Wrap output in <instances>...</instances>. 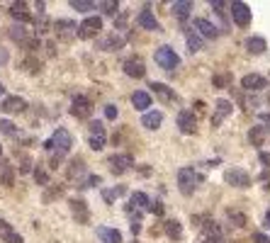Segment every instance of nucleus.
Here are the masks:
<instances>
[{"instance_id": "nucleus-1", "label": "nucleus", "mask_w": 270, "mask_h": 243, "mask_svg": "<svg viewBox=\"0 0 270 243\" xmlns=\"http://www.w3.org/2000/svg\"><path fill=\"white\" fill-rule=\"evenodd\" d=\"M71 146H73V136H71V132L64 129V127H58L56 132L51 134V139L44 144V148L46 151H56V154H68Z\"/></svg>"}, {"instance_id": "nucleus-2", "label": "nucleus", "mask_w": 270, "mask_h": 243, "mask_svg": "<svg viewBox=\"0 0 270 243\" xmlns=\"http://www.w3.org/2000/svg\"><path fill=\"white\" fill-rule=\"evenodd\" d=\"M154 58H156V64L163 71H175L180 64V56L175 54V49H170V46H158L156 49V54H154Z\"/></svg>"}, {"instance_id": "nucleus-3", "label": "nucleus", "mask_w": 270, "mask_h": 243, "mask_svg": "<svg viewBox=\"0 0 270 243\" xmlns=\"http://www.w3.org/2000/svg\"><path fill=\"white\" fill-rule=\"evenodd\" d=\"M200 183V175L195 173V168H180L178 170V188L183 195H192Z\"/></svg>"}, {"instance_id": "nucleus-4", "label": "nucleus", "mask_w": 270, "mask_h": 243, "mask_svg": "<svg viewBox=\"0 0 270 243\" xmlns=\"http://www.w3.org/2000/svg\"><path fill=\"white\" fill-rule=\"evenodd\" d=\"M231 20L238 24V27H248L251 24V8H248L246 3H241V0H236V3H231Z\"/></svg>"}, {"instance_id": "nucleus-5", "label": "nucleus", "mask_w": 270, "mask_h": 243, "mask_svg": "<svg viewBox=\"0 0 270 243\" xmlns=\"http://www.w3.org/2000/svg\"><path fill=\"white\" fill-rule=\"evenodd\" d=\"M110 170H112L114 175H122V173H127L129 168L134 166V158L129 154H114V156H110Z\"/></svg>"}, {"instance_id": "nucleus-6", "label": "nucleus", "mask_w": 270, "mask_h": 243, "mask_svg": "<svg viewBox=\"0 0 270 243\" xmlns=\"http://www.w3.org/2000/svg\"><path fill=\"white\" fill-rule=\"evenodd\" d=\"M102 29V20L100 17H85L78 24V37L80 39H90V37H98Z\"/></svg>"}, {"instance_id": "nucleus-7", "label": "nucleus", "mask_w": 270, "mask_h": 243, "mask_svg": "<svg viewBox=\"0 0 270 243\" xmlns=\"http://www.w3.org/2000/svg\"><path fill=\"white\" fill-rule=\"evenodd\" d=\"M224 180L234 188H248L251 185V175H248L244 168H229L224 173Z\"/></svg>"}, {"instance_id": "nucleus-8", "label": "nucleus", "mask_w": 270, "mask_h": 243, "mask_svg": "<svg viewBox=\"0 0 270 243\" xmlns=\"http://www.w3.org/2000/svg\"><path fill=\"white\" fill-rule=\"evenodd\" d=\"M71 114L78 117V119H88L90 114H93V102H90L88 98H83V95L73 98V102H71Z\"/></svg>"}, {"instance_id": "nucleus-9", "label": "nucleus", "mask_w": 270, "mask_h": 243, "mask_svg": "<svg viewBox=\"0 0 270 243\" xmlns=\"http://www.w3.org/2000/svg\"><path fill=\"white\" fill-rule=\"evenodd\" d=\"M178 127L183 134H195L197 132V117H195V112L190 110H180L178 112Z\"/></svg>"}, {"instance_id": "nucleus-10", "label": "nucleus", "mask_w": 270, "mask_h": 243, "mask_svg": "<svg viewBox=\"0 0 270 243\" xmlns=\"http://www.w3.org/2000/svg\"><path fill=\"white\" fill-rule=\"evenodd\" d=\"M241 88L248 90V93H256V90L268 88V78L258 76V73H248V76L241 78Z\"/></svg>"}, {"instance_id": "nucleus-11", "label": "nucleus", "mask_w": 270, "mask_h": 243, "mask_svg": "<svg viewBox=\"0 0 270 243\" xmlns=\"http://www.w3.org/2000/svg\"><path fill=\"white\" fill-rule=\"evenodd\" d=\"M124 73L129 78H144L146 76V66H144V61L139 56H132V58L124 61Z\"/></svg>"}, {"instance_id": "nucleus-12", "label": "nucleus", "mask_w": 270, "mask_h": 243, "mask_svg": "<svg viewBox=\"0 0 270 243\" xmlns=\"http://www.w3.org/2000/svg\"><path fill=\"white\" fill-rule=\"evenodd\" d=\"M136 24L141 27V29H148V32H161V24H158L156 15L151 10H141L136 15Z\"/></svg>"}, {"instance_id": "nucleus-13", "label": "nucleus", "mask_w": 270, "mask_h": 243, "mask_svg": "<svg viewBox=\"0 0 270 243\" xmlns=\"http://www.w3.org/2000/svg\"><path fill=\"white\" fill-rule=\"evenodd\" d=\"M234 112V105L229 102V100H217L214 102V117H212V127H219L224 117H229Z\"/></svg>"}, {"instance_id": "nucleus-14", "label": "nucleus", "mask_w": 270, "mask_h": 243, "mask_svg": "<svg viewBox=\"0 0 270 243\" xmlns=\"http://www.w3.org/2000/svg\"><path fill=\"white\" fill-rule=\"evenodd\" d=\"M0 110L8 112V114H17V112H24L27 110V102H24L20 95H10L0 102Z\"/></svg>"}, {"instance_id": "nucleus-15", "label": "nucleus", "mask_w": 270, "mask_h": 243, "mask_svg": "<svg viewBox=\"0 0 270 243\" xmlns=\"http://www.w3.org/2000/svg\"><path fill=\"white\" fill-rule=\"evenodd\" d=\"M54 29H56L58 39H73V37H78V24L71 22V20H58L54 24Z\"/></svg>"}, {"instance_id": "nucleus-16", "label": "nucleus", "mask_w": 270, "mask_h": 243, "mask_svg": "<svg viewBox=\"0 0 270 243\" xmlns=\"http://www.w3.org/2000/svg\"><path fill=\"white\" fill-rule=\"evenodd\" d=\"M122 44H124V39L117 32H112V34H107V37H102V39H98V49H102V51H117Z\"/></svg>"}, {"instance_id": "nucleus-17", "label": "nucleus", "mask_w": 270, "mask_h": 243, "mask_svg": "<svg viewBox=\"0 0 270 243\" xmlns=\"http://www.w3.org/2000/svg\"><path fill=\"white\" fill-rule=\"evenodd\" d=\"M195 32L207 37V39H217V37H219L217 27H214L209 20H204V17H197V20H195Z\"/></svg>"}, {"instance_id": "nucleus-18", "label": "nucleus", "mask_w": 270, "mask_h": 243, "mask_svg": "<svg viewBox=\"0 0 270 243\" xmlns=\"http://www.w3.org/2000/svg\"><path fill=\"white\" fill-rule=\"evenodd\" d=\"M0 185L3 188H12L15 185V168L8 161H0Z\"/></svg>"}, {"instance_id": "nucleus-19", "label": "nucleus", "mask_w": 270, "mask_h": 243, "mask_svg": "<svg viewBox=\"0 0 270 243\" xmlns=\"http://www.w3.org/2000/svg\"><path fill=\"white\" fill-rule=\"evenodd\" d=\"M98 238L102 243H122V233L110 226H98Z\"/></svg>"}, {"instance_id": "nucleus-20", "label": "nucleus", "mask_w": 270, "mask_h": 243, "mask_svg": "<svg viewBox=\"0 0 270 243\" xmlns=\"http://www.w3.org/2000/svg\"><path fill=\"white\" fill-rule=\"evenodd\" d=\"M161 124H163V114H161L158 110L146 112V114L141 117V127H146V129H151V132H154V129H158Z\"/></svg>"}, {"instance_id": "nucleus-21", "label": "nucleus", "mask_w": 270, "mask_h": 243, "mask_svg": "<svg viewBox=\"0 0 270 243\" xmlns=\"http://www.w3.org/2000/svg\"><path fill=\"white\" fill-rule=\"evenodd\" d=\"M132 105H134L136 110L146 112L151 107V95H148L146 90H136L134 95H132Z\"/></svg>"}, {"instance_id": "nucleus-22", "label": "nucleus", "mask_w": 270, "mask_h": 243, "mask_svg": "<svg viewBox=\"0 0 270 243\" xmlns=\"http://www.w3.org/2000/svg\"><path fill=\"white\" fill-rule=\"evenodd\" d=\"M246 49H248V54H263L265 49H268V42L263 39V37H248L246 39Z\"/></svg>"}, {"instance_id": "nucleus-23", "label": "nucleus", "mask_w": 270, "mask_h": 243, "mask_svg": "<svg viewBox=\"0 0 270 243\" xmlns=\"http://www.w3.org/2000/svg\"><path fill=\"white\" fill-rule=\"evenodd\" d=\"M71 211H73V217H76L80 224L88 221V207H85L83 199H71Z\"/></svg>"}, {"instance_id": "nucleus-24", "label": "nucleus", "mask_w": 270, "mask_h": 243, "mask_svg": "<svg viewBox=\"0 0 270 243\" xmlns=\"http://www.w3.org/2000/svg\"><path fill=\"white\" fill-rule=\"evenodd\" d=\"M166 236H168L170 241H178L180 236H183V226H180V221L178 219H170V221H166Z\"/></svg>"}, {"instance_id": "nucleus-25", "label": "nucleus", "mask_w": 270, "mask_h": 243, "mask_svg": "<svg viewBox=\"0 0 270 243\" xmlns=\"http://www.w3.org/2000/svg\"><path fill=\"white\" fill-rule=\"evenodd\" d=\"M192 10V3L190 0H180V3H173V15L178 17V20H185Z\"/></svg>"}, {"instance_id": "nucleus-26", "label": "nucleus", "mask_w": 270, "mask_h": 243, "mask_svg": "<svg viewBox=\"0 0 270 243\" xmlns=\"http://www.w3.org/2000/svg\"><path fill=\"white\" fill-rule=\"evenodd\" d=\"M148 88L154 90V93H156V95H158L161 100H166V102H170V100L175 98V95H173V90H170L168 85H163V83H151Z\"/></svg>"}, {"instance_id": "nucleus-27", "label": "nucleus", "mask_w": 270, "mask_h": 243, "mask_svg": "<svg viewBox=\"0 0 270 243\" xmlns=\"http://www.w3.org/2000/svg\"><path fill=\"white\" fill-rule=\"evenodd\" d=\"M185 39H188V49H190L192 54H195V51H202V39H200L197 32L188 29V32H185Z\"/></svg>"}, {"instance_id": "nucleus-28", "label": "nucleus", "mask_w": 270, "mask_h": 243, "mask_svg": "<svg viewBox=\"0 0 270 243\" xmlns=\"http://www.w3.org/2000/svg\"><path fill=\"white\" fill-rule=\"evenodd\" d=\"M10 15L17 20H29V12H27V3H12L10 5Z\"/></svg>"}, {"instance_id": "nucleus-29", "label": "nucleus", "mask_w": 270, "mask_h": 243, "mask_svg": "<svg viewBox=\"0 0 270 243\" xmlns=\"http://www.w3.org/2000/svg\"><path fill=\"white\" fill-rule=\"evenodd\" d=\"M10 37L15 39V42L27 44V27H24V24H12V27H10Z\"/></svg>"}, {"instance_id": "nucleus-30", "label": "nucleus", "mask_w": 270, "mask_h": 243, "mask_svg": "<svg viewBox=\"0 0 270 243\" xmlns=\"http://www.w3.org/2000/svg\"><path fill=\"white\" fill-rule=\"evenodd\" d=\"M263 139H265V129H263V127H253V129L248 132V141L253 146H263Z\"/></svg>"}, {"instance_id": "nucleus-31", "label": "nucleus", "mask_w": 270, "mask_h": 243, "mask_svg": "<svg viewBox=\"0 0 270 243\" xmlns=\"http://www.w3.org/2000/svg\"><path fill=\"white\" fill-rule=\"evenodd\" d=\"M80 175H85V163L80 158H73L71 168H68V177H80Z\"/></svg>"}, {"instance_id": "nucleus-32", "label": "nucleus", "mask_w": 270, "mask_h": 243, "mask_svg": "<svg viewBox=\"0 0 270 243\" xmlns=\"http://www.w3.org/2000/svg\"><path fill=\"white\" fill-rule=\"evenodd\" d=\"M132 207H136V209L151 207V199H148V195H144V192H134V195H132Z\"/></svg>"}, {"instance_id": "nucleus-33", "label": "nucleus", "mask_w": 270, "mask_h": 243, "mask_svg": "<svg viewBox=\"0 0 270 243\" xmlns=\"http://www.w3.org/2000/svg\"><path fill=\"white\" fill-rule=\"evenodd\" d=\"M71 8L78 12H90V10H95L98 5H95V3H88V0H71Z\"/></svg>"}, {"instance_id": "nucleus-34", "label": "nucleus", "mask_w": 270, "mask_h": 243, "mask_svg": "<svg viewBox=\"0 0 270 243\" xmlns=\"http://www.w3.org/2000/svg\"><path fill=\"white\" fill-rule=\"evenodd\" d=\"M0 132L5 134V136H17V134H20V129H17L10 119H0Z\"/></svg>"}, {"instance_id": "nucleus-35", "label": "nucleus", "mask_w": 270, "mask_h": 243, "mask_svg": "<svg viewBox=\"0 0 270 243\" xmlns=\"http://www.w3.org/2000/svg\"><path fill=\"white\" fill-rule=\"evenodd\" d=\"M98 8H100L105 15H114V12L119 10V3H117V0H102Z\"/></svg>"}, {"instance_id": "nucleus-36", "label": "nucleus", "mask_w": 270, "mask_h": 243, "mask_svg": "<svg viewBox=\"0 0 270 243\" xmlns=\"http://www.w3.org/2000/svg\"><path fill=\"white\" fill-rule=\"evenodd\" d=\"M229 85H231V76H229V73L214 76V88H229Z\"/></svg>"}, {"instance_id": "nucleus-37", "label": "nucleus", "mask_w": 270, "mask_h": 243, "mask_svg": "<svg viewBox=\"0 0 270 243\" xmlns=\"http://www.w3.org/2000/svg\"><path fill=\"white\" fill-rule=\"evenodd\" d=\"M90 136L105 139V127H102V122H90Z\"/></svg>"}, {"instance_id": "nucleus-38", "label": "nucleus", "mask_w": 270, "mask_h": 243, "mask_svg": "<svg viewBox=\"0 0 270 243\" xmlns=\"http://www.w3.org/2000/svg\"><path fill=\"white\" fill-rule=\"evenodd\" d=\"M17 156H20V163H22V166H20V173H29V170H32V158L27 154H20V151H17Z\"/></svg>"}, {"instance_id": "nucleus-39", "label": "nucleus", "mask_w": 270, "mask_h": 243, "mask_svg": "<svg viewBox=\"0 0 270 243\" xmlns=\"http://www.w3.org/2000/svg\"><path fill=\"white\" fill-rule=\"evenodd\" d=\"M226 214H229V219H231V221H236V224H234V226H246V217H244V214H241V211H234V209H229V211H226Z\"/></svg>"}, {"instance_id": "nucleus-40", "label": "nucleus", "mask_w": 270, "mask_h": 243, "mask_svg": "<svg viewBox=\"0 0 270 243\" xmlns=\"http://www.w3.org/2000/svg\"><path fill=\"white\" fill-rule=\"evenodd\" d=\"M3 241H5V243H22V236H20V233H15L12 229H8V231L3 233Z\"/></svg>"}, {"instance_id": "nucleus-41", "label": "nucleus", "mask_w": 270, "mask_h": 243, "mask_svg": "<svg viewBox=\"0 0 270 243\" xmlns=\"http://www.w3.org/2000/svg\"><path fill=\"white\" fill-rule=\"evenodd\" d=\"M34 180H37L39 185H49V175H46L44 168H37V170H34Z\"/></svg>"}, {"instance_id": "nucleus-42", "label": "nucleus", "mask_w": 270, "mask_h": 243, "mask_svg": "<svg viewBox=\"0 0 270 243\" xmlns=\"http://www.w3.org/2000/svg\"><path fill=\"white\" fill-rule=\"evenodd\" d=\"M124 192H127V188H117V190H105L102 195H105V199H107V202H112L114 197H119V195H124Z\"/></svg>"}, {"instance_id": "nucleus-43", "label": "nucleus", "mask_w": 270, "mask_h": 243, "mask_svg": "<svg viewBox=\"0 0 270 243\" xmlns=\"http://www.w3.org/2000/svg\"><path fill=\"white\" fill-rule=\"evenodd\" d=\"M88 144H90L93 151H102V148H105V139H95V136H90Z\"/></svg>"}, {"instance_id": "nucleus-44", "label": "nucleus", "mask_w": 270, "mask_h": 243, "mask_svg": "<svg viewBox=\"0 0 270 243\" xmlns=\"http://www.w3.org/2000/svg\"><path fill=\"white\" fill-rule=\"evenodd\" d=\"M102 180H100V175H90L88 180H85V183H83V185H80V188H93V185H100Z\"/></svg>"}, {"instance_id": "nucleus-45", "label": "nucleus", "mask_w": 270, "mask_h": 243, "mask_svg": "<svg viewBox=\"0 0 270 243\" xmlns=\"http://www.w3.org/2000/svg\"><path fill=\"white\" fill-rule=\"evenodd\" d=\"M105 117H107V119H117V107H114V105H107V107H105Z\"/></svg>"}, {"instance_id": "nucleus-46", "label": "nucleus", "mask_w": 270, "mask_h": 243, "mask_svg": "<svg viewBox=\"0 0 270 243\" xmlns=\"http://www.w3.org/2000/svg\"><path fill=\"white\" fill-rule=\"evenodd\" d=\"M148 209L154 211V214H163V204H161V202H156V204H151Z\"/></svg>"}, {"instance_id": "nucleus-47", "label": "nucleus", "mask_w": 270, "mask_h": 243, "mask_svg": "<svg viewBox=\"0 0 270 243\" xmlns=\"http://www.w3.org/2000/svg\"><path fill=\"white\" fill-rule=\"evenodd\" d=\"M253 241L256 243H270V238H265L263 233H253Z\"/></svg>"}, {"instance_id": "nucleus-48", "label": "nucleus", "mask_w": 270, "mask_h": 243, "mask_svg": "<svg viewBox=\"0 0 270 243\" xmlns=\"http://www.w3.org/2000/svg\"><path fill=\"white\" fill-rule=\"evenodd\" d=\"M8 58H10L8 49H0V64H8Z\"/></svg>"}, {"instance_id": "nucleus-49", "label": "nucleus", "mask_w": 270, "mask_h": 243, "mask_svg": "<svg viewBox=\"0 0 270 243\" xmlns=\"http://www.w3.org/2000/svg\"><path fill=\"white\" fill-rule=\"evenodd\" d=\"M258 117H260V122L268 124V129H270V112H263V114H258Z\"/></svg>"}, {"instance_id": "nucleus-50", "label": "nucleus", "mask_w": 270, "mask_h": 243, "mask_svg": "<svg viewBox=\"0 0 270 243\" xmlns=\"http://www.w3.org/2000/svg\"><path fill=\"white\" fill-rule=\"evenodd\" d=\"M141 231V226H139V224H134V221H132V233H139Z\"/></svg>"}, {"instance_id": "nucleus-51", "label": "nucleus", "mask_w": 270, "mask_h": 243, "mask_svg": "<svg viewBox=\"0 0 270 243\" xmlns=\"http://www.w3.org/2000/svg\"><path fill=\"white\" fill-rule=\"evenodd\" d=\"M265 226H270V209L265 211Z\"/></svg>"}, {"instance_id": "nucleus-52", "label": "nucleus", "mask_w": 270, "mask_h": 243, "mask_svg": "<svg viewBox=\"0 0 270 243\" xmlns=\"http://www.w3.org/2000/svg\"><path fill=\"white\" fill-rule=\"evenodd\" d=\"M3 95H5V88H3V83H0V98H3Z\"/></svg>"}, {"instance_id": "nucleus-53", "label": "nucleus", "mask_w": 270, "mask_h": 243, "mask_svg": "<svg viewBox=\"0 0 270 243\" xmlns=\"http://www.w3.org/2000/svg\"><path fill=\"white\" fill-rule=\"evenodd\" d=\"M0 154H3V146H0Z\"/></svg>"}]
</instances>
